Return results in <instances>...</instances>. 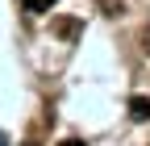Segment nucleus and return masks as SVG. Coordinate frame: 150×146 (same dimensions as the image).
<instances>
[{
	"label": "nucleus",
	"instance_id": "1",
	"mask_svg": "<svg viewBox=\"0 0 150 146\" xmlns=\"http://www.w3.org/2000/svg\"><path fill=\"white\" fill-rule=\"evenodd\" d=\"M129 117H134V121H150V100L146 96H134V100H129Z\"/></svg>",
	"mask_w": 150,
	"mask_h": 146
},
{
	"label": "nucleus",
	"instance_id": "2",
	"mask_svg": "<svg viewBox=\"0 0 150 146\" xmlns=\"http://www.w3.org/2000/svg\"><path fill=\"white\" fill-rule=\"evenodd\" d=\"M25 9H33V13H46V9H54V0H25Z\"/></svg>",
	"mask_w": 150,
	"mask_h": 146
},
{
	"label": "nucleus",
	"instance_id": "3",
	"mask_svg": "<svg viewBox=\"0 0 150 146\" xmlns=\"http://www.w3.org/2000/svg\"><path fill=\"white\" fill-rule=\"evenodd\" d=\"M59 146H83V142H75V138H67V142H59Z\"/></svg>",
	"mask_w": 150,
	"mask_h": 146
},
{
	"label": "nucleus",
	"instance_id": "4",
	"mask_svg": "<svg viewBox=\"0 0 150 146\" xmlns=\"http://www.w3.org/2000/svg\"><path fill=\"white\" fill-rule=\"evenodd\" d=\"M146 42H150V33H146ZM146 50H150V46H146Z\"/></svg>",
	"mask_w": 150,
	"mask_h": 146
},
{
	"label": "nucleus",
	"instance_id": "5",
	"mask_svg": "<svg viewBox=\"0 0 150 146\" xmlns=\"http://www.w3.org/2000/svg\"><path fill=\"white\" fill-rule=\"evenodd\" d=\"M25 146H33V142H25Z\"/></svg>",
	"mask_w": 150,
	"mask_h": 146
}]
</instances>
